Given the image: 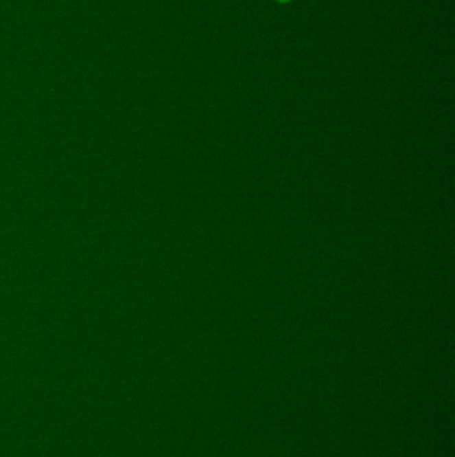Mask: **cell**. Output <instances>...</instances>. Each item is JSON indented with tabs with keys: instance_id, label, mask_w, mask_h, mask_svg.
Here are the masks:
<instances>
[{
	"instance_id": "1",
	"label": "cell",
	"mask_w": 455,
	"mask_h": 457,
	"mask_svg": "<svg viewBox=\"0 0 455 457\" xmlns=\"http://www.w3.org/2000/svg\"><path fill=\"white\" fill-rule=\"evenodd\" d=\"M277 3H281V4H286V3H290L291 0H275Z\"/></svg>"
}]
</instances>
